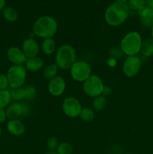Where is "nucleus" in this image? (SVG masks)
<instances>
[{
  "label": "nucleus",
  "mask_w": 153,
  "mask_h": 154,
  "mask_svg": "<svg viewBox=\"0 0 153 154\" xmlns=\"http://www.w3.org/2000/svg\"><path fill=\"white\" fill-rule=\"evenodd\" d=\"M130 9L127 3L113 2L110 5L105 11L104 19L108 25L118 26L124 23L128 18Z\"/></svg>",
  "instance_id": "1"
},
{
  "label": "nucleus",
  "mask_w": 153,
  "mask_h": 154,
  "mask_svg": "<svg viewBox=\"0 0 153 154\" xmlns=\"http://www.w3.org/2000/svg\"><path fill=\"white\" fill-rule=\"evenodd\" d=\"M58 30V23L51 16H41L33 25V33L41 38H50L56 35Z\"/></svg>",
  "instance_id": "2"
},
{
  "label": "nucleus",
  "mask_w": 153,
  "mask_h": 154,
  "mask_svg": "<svg viewBox=\"0 0 153 154\" xmlns=\"http://www.w3.org/2000/svg\"><path fill=\"white\" fill-rule=\"evenodd\" d=\"M76 61V51L70 45H62L56 53V64L58 69L70 70L71 66Z\"/></svg>",
  "instance_id": "3"
},
{
  "label": "nucleus",
  "mask_w": 153,
  "mask_h": 154,
  "mask_svg": "<svg viewBox=\"0 0 153 154\" xmlns=\"http://www.w3.org/2000/svg\"><path fill=\"white\" fill-rule=\"evenodd\" d=\"M142 39L137 32H130L127 33L120 42V49L123 54L128 57L136 56L140 51Z\"/></svg>",
  "instance_id": "4"
},
{
  "label": "nucleus",
  "mask_w": 153,
  "mask_h": 154,
  "mask_svg": "<svg viewBox=\"0 0 153 154\" xmlns=\"http://www.w3.org/2000/svg\"><path fill=\"white\" fill-rule=\"evenodd\" d=\"M26 69L23 66H12L8 69L7 78L10 88L22 87L27 78Z\"/></svg>",
  "instance_id": "5"
},
{
  "label": "nucleus",
  "mask_w": 153,
  "mask_h": 154,
  "mask_svg": "<svg viewBox=\"0 0 153 154\" xmlns=\"http://www.w3.org/2000/svg\"><path fill=\"white\" fill-rule=\"evenodd\" d=\"M70 74L74 81L83 83L92 75V68L86 61L76 60L70 68Z\"/></svg>",
  "instance_id": "6"
},
{
  "label": "nucleus",
  "mask_w": 153,
  "mask_h": 154,
  "mask_svg": "<svg viewBox=\"0 0 153 154\" xmlns=\"http://www.w3.org/2000/svg\"><path fill=\"white\" fill-rule=\"evenodd\" d=\"M104 86V84L100 77L95 75H92L83 82L82 89L87 96L94 98L102 94Z\"/></svg>",
  "instance_id": "7"
},
{
  "label": "nucleus",
  "mask_w": 153,
  "mask_h": 154,
  "mask_svg": "<svg viewBox=\"0 0 153 154\" xmlns=\"http://www.w3.org/2000/svg\"><path fill=\"white\" fill-rule=\"evenodd\" d=\"M31 112L29 105L22 102H14L10 104L6 109L8 119L14 120L20 117H26Z\"/></svg>",
  "instance_id": "8"
},
{
  "label": "nucleus",
  "mask_w": 153,
  "mask_h": 154,
  "mask_svg": "<svg viewBox=\"0 0 153 154\" xmlns=\"http://www.w3.org/2000/svg\"><path fill=\"white\" fill-rule=\"evenodd\" d=\"M142 61L137 56L127 57L122 65V72L128 78H134L139 73Z\"/></svg>",
  "instance_id": "9"
},
{
  "label": "nucleus",
  "mask_w": 153,
  "mask_h": 154,
  "mask_svg": "<svg viewBox=\"0 0 153 154\" xmlns=\"http://www.w3.org/2000/svg\"><path fill=\"white\" fill-rule=\"evenodd\" d=\"M62 108L67 117L70 118L79 117L82 107L80 102L74 97H68L64 99L62 105Z\"/></svg>",
  "instance_id": "10"
},
{
  "label": "nucleus",
  "mask_w": 153,
  "mask_h": 154,
  "mask_svg": "<svg viewBox=\"0 0 153 154\" xmlns=\"http://www.w3.org/2000/svg\"><path fill=\"white\" fill-rule=\"evenodd\" d=\"M66 89V82L64 78L61 76H56L50 80L48 84V90L52 96L55 97L62 96L64 93Z\"/></svg>",
  "instance_id": "11"
},
{
  "label": "nucleus",
  "mask_w": 153,
  "mask_h": 154,
  "mask_svg": "<svg viewBox=\"0 0 153 154\" xmlns=\"http://www.w3.org/2000/svg\"><path fill=\"white\" fill-rule=\"evenodd\" d=\"M7 57L14 66H22L27 60L22 49L16 46H12L8 49Z\"/></svg>",
  "instance_id": "12"
},
{
  "label": "nucleus",
  "mask_w": 153,
  "mask_h": 154,
  "mask_svg": "<svg viewBox=\"0 0 153 154\" xmlns=\"http://www.w3.org/2000/svg\"><path fill=\"white\" fill-rule=\"evenodd\" d=\"M21 49L28 59L38 57V54L40 51V46L35 39L33 38H28L24 40Z\"/></svg>",
  "instance_id": "13"
},
{
  "label": "nucleus",
  "mask_w": 153,
  "mask_h": 154,
  "mask_svg": "<svg viewBox=\"0 0 153 154\" xmlns=\"http://www.w3.org/2000/svg\"><path fill=\"white\" fill-rule=\"evenodd\" d=\"M8 132L14 136H20L25 132L26 127L24 123L19 119L9 120L7 123Z\"/></svg>",
  "instance_id": "14"
},
{
  "label": "nucleus",
  "mask_w": 153,
  "mask_h": 154,
  "mask_svg": "<svg viewBox=\"0 0 153 154\" xmlns=\"http://www.w3.org/2000/svg\"><path fill=\"white\" fill-rule=\"evenodd\" d=\"M140 23L143 26L146 28L153 27V8H152L144 7L138 11Z\"/></svg>",
  "instance_id": "15"
},
{
  "label": "nucleus",
  "mask_w": 153,
  "mask_h": 154,
  "mask_svg": "<svg viewBox=\"0 0 153 154\" xmlns=\"http://www.w3.org/2000/svg\"><path fill=\"white\" fill-rule=\"evenodd\" d=\"M44 62L41 57H32L26 60L25 63V68L28 72H37L44 67Z\"/></svg>",
  "instance_id": "16"
},
{
  "label": "nucleus",
  "mask_w": 153,
  "mask_h": 154,
  "mask_svg": "<svg viewBox=\"0 0 153 154\" xmlns=\"http://www.w3.org/2000/svg\"><path fill=\"white\" fill-rule=\"evenodd\" d=\"M142 56L150 57L153 55V39L152 38H147L142 42L140 51Z\"/></svg>",
  "instance_id": "17"
},
{
  "label": "nucleus",
  "mask_w": 153,
  "mask_h": 154,
  "mask_svg": "<svg viewBox=\"0 0 153 154\" xmlns=\"http://www.w3.org/2000/svg\"><path fill=\"white\" fill-rule=\"evenodd\" d=\"M56 45L52 38H50L44 39L41 44V50L43 53L46 55H51L56 51Z\"/></svg>",
  "instance_id": "18"
},
{
  "label": "nucleus",
  "mask_w": 153,
  "mask_h": 154,
  "mask_svg": "<svg viewBox=\"0 0 153 154\" xmlns=\"http://www.w3.org/2000/svg\"><path fill=\"white\" fill-rule=\"evenodd\" d=\"M10 96L12 100L15 102H21L26 99V90L23 87H17V88H11L10 90Z\"/></svg>",
  "instance_id": "19"
},
{
  "label": "nucleus",
  "mask_w": 153,
  "mask_h": 154,
  "mask_svg": "<svg viewBox=\"0 0 153 154\" xmlns=\"http://www.w3.org/2000/svg\"><path fill=\"white\" fill-rule=\"evenodd\" d=\"M2 15L8 22H15L18 19V13L11 7H5L2 10Z\"/></svg>",
  "instance_id": "20"
},
{
  "label": "nucleus",
  "mask_w": 153,
  "mask_h": 154,
  "mask_svg": "<svg viewBox=\"0 0 153 154\" xmlns=\"http://www.w3.org/2000/svg\"><path fill=\"white\" fill-rule=\"evenodd\" d=\"M58 66L56 63H52V64L48 65L45 69H44L43 75L46 79L51 80L52 78H55L57 76V73H58Z\"/></svg>",
  "instance_id": "21"
},
{
  "label": "nucleus",
  "mask_w": 153,
  "mask_h": 154,
  "mask_svg": "<svg viewBox=\"0 0 153 154\" xmlns=\"http://www.w3.org/2000/svg\"><path fill=\"white\" fill-rule=\"evenodd\" d=\"M106 105V98L105 96L100 95V96L94 97L92 101L93 110L97 111H102L105 108Z\"/></svg>",
  "instance_id": "22"
},
{
  "label": "nucleus",
  "mask_w": 153,
  "mask_h": 154,
  "mask_svg": "<svg viewBox=\"0 0 153 154\" xmlns=\"http://www.w3.org/2000/svg\"><path fill=\"white\" fill-rule=\"evenodd\" d=\"M80 118L85 122H91L94 120L95 114L94 110L90 108H82L79 115Z\"/></svg>",
  "instance_id": "23"
},
{
  "label": "nucleus",
  "mask_w": 153,
  "mask_h": 154,
  "mask_svg": "<svg viewBox=\"0 0 153 154\" xmlns=\"http://www.w3.org/2000/svg\"><path fill=\"white\" fill-rule=\"evenodd\" d=\"M10 90H4L0 91V108H5L11 102Z\"/></svg>",
  "instance_id": "24"
},
{
  "label": "nucleus",
  "mask_w": 153,
  "mask_h": 154,
  "mask_svg": "<svg viewBox=\"0 0 153 154\" xmlns=\"http://www.w3.org/2000/svg\"><path fill=\"white\" fill-rule=\"evenodd\" d=\"M56 151L58 154H73L74 147L70 143L62 142L59 143Z\"/></svg>",
  "instance_id": "25"
},
{
  "label": "nucleus",
  "mask_w": 153,
  "mask_h": 154,
  "mask_svg": "<svg viewBox=\"0 0 153 154\" xmlns=\"http://www.w3.org/2000/svg\"><path fill=\"white\" fill-rule=\"evenodd\" d=\"M127 5L130 10L136 11L138 12L145 7V3L144 0H128Z\"/></svg>",
  "instance_id": "26"
},
{
  "label": "nucleus",
  "mask_w": 153,
  "mask_h": 154,
  "mask_svg": "<svg viewBox=\"0 0 153 154\" xmlns=\"http://www.w3.org/2000/svg\"><path fill=\"white\" fill-rule=\"evenodd\" d=\"M59 142L56 137H50L46 141V147L49 151H56L58 147Z\"/></svg>",
  "instance_id": "27"
},
{
  "label": "nucleus",
  "mask_w": 153,
  "mask_h": 154,
  "mask_svg": "<svg viewBox=\"0 0 153 154\" xmlns=\"http://www.w3.org/2000/svg\"><path fill=\"white\" fill-rule=\"evenodd\" d=\"M26 90V100H32L37 96V90L35 87L28 86L25 87Z\"/></svg>",
  "instance_id": "28"
},
{
  "label": "nucleus",
  "mask_w": 153,
  "mask_h": 154,
  "mask_svg": "<svg viewBox=\"0 0 153 154\" xmlns=\"http://www.w3.org/2000/svg\"><path fill=\"white\" fill-rule=\"evenodd\" d=\"M8 87L9 83L7 75H4V74H0V91L7 90Z\"/></svg>",
  "instance_id": "29"
},
{
  "label": "nucleus",
  "mask_w": 153,
  "mask_h": 154,
  "mask_svg": "<svg viewBox=\"0 0 153 154\" xmlns=\"http://www.w3.org/2000/svg\"><path fill=\"white\" fill-rule=\"evenodd\" d=\"M112 93V89L109 87V86L104 85L103 88V91H102V96H105V97H107V96H110V94Z\"/></svg>",
  "instance_id": "30"
},
{
  "label": "nucleus",
  "mask_w": 153,
  "mask_h": 154,
  "mask_svg": "<svg viewBox=\"0 0 153 154\" xmlns=\"http://www.w3.org/2000/svg\"><path fill=\"white\" fill-rule=\"evenodd\" d=\"M8 119L6 110L4 108H0V123H2L6 121Z\"/></svg>",
  "instance_id": "31"
},
{
  "label": "nucleus",
  "mask_w": 153,
  "mask_h": 154,
  "mask_svg": "<svg viewBox=\"0 0 153 154\" xmlns=\"http://www.w3.org/2000/svg\"><path fill=\"white\" fill-rule=\"evenodd\" d=\"M144 3H145V7L153 8V0H144Z\"/></svg>",
  "instance_id": "32"
},
{
  "label": "nucleus",
  "mask_w": 153,
  "mask_h": 154,
  "mask_svg": "<svg viewBox=\"0 0 153 154\" xmlns=\"http://www.w3.org/2000/svg\"><path fill=\"white\" fill-rule=\"evenodd\" d=\"M6 0H0V11H2L5 8Z\"/></svg>",
  "instance_id": "33"
},
{
  "label": "nucleus",
  "mask_w": 153,
  "mask_h": 154,
  "mask_svg": "<svg viewBox=\"0 0 153 154\" xmlns=\"http://www.w3.org/2000/svg\"><path fill=\"white\" fill-rule=\"evenodd\" d=\"M128 0H115L116 2H121V3H127Z\"/></svg>",
  "instance_id": "34"
},
{
  "label": "nucleus",
  "mask_w": 153,
  "mask_h": 154,
  "mask_svg": "<svg viewBox=\"0 0 153 154\" xmlns=\"http://www.w3.org/2000/svg\"><path fill=\"white\" fill-rule=\"evenodd\" d=\"M44 154H58V153H56V151H48Z\"/></svg>",
  "instance_id": "35"
},
{
  "label": "nucleus",
  "mask_w": 153,
  "mask_h": 154,
  "mask_svg": "<svg viewBox=\"0 0 153 154\" xmlns=\"http://www.w3.org/2000/svg\"><path fill=\"white\" fill-rule=\"evenodd\" d=\"M152 39H153V27L152 28Z\"/></svg>",
  "instance_id": "36"
},
{
  "label": "nucleus",
  "mask_w": 153,
  "mask_h": 154,
  "mask_svg": "<svg viewBox=\"0 0 153 154\" xmlns=\"http://www.w3.org/2000/svg\"><path fill=\"white\" fill-rule=\"evenodd\" d=\"M1 135H2V128L1 126H0V136H1Z\"/></svg>",
  "instance_id": "37"
}]
</instances>
